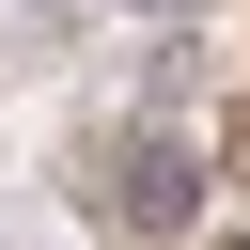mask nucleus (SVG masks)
I'll return each mask as SVG.
<instances>
[{
    "mask_svg": "<svg viewBox=\"0 0 250 250\" xmlns=\"http://www.w3.org/2000/svg\"><path fill=\"white\" fill-rule=\"evenodd\" d=\"M125 16H172V0H125Z\"/></svg>",
    "mask_w": 250,
    "mask_h": 250,
    "instance_id": "obj_2",
    "label": "nucleus"
},
{
    "mask_svg": "<svg viewBox=\"0 0 250 250\" xmlns=\"http://www.w3.org/2000/svg\"><path fill=\"white\" fill-rule=\"evenodd\" d=\"M78 219H94V234H141V250L203 234V219H219V188H203V141H188L172 109H125V125H94V141H78Z\"/></svg>",
    "mask_w": 250,
    "mask_h": 250,
    "instance_id": "obj_1",
    "label": "nucleus"
}]
</instances>
